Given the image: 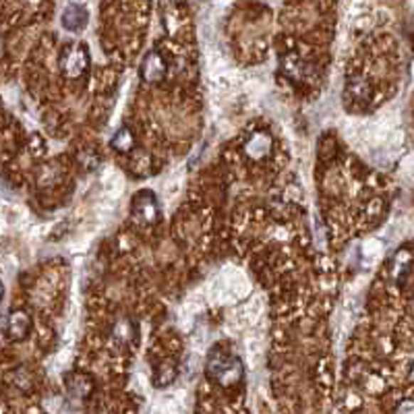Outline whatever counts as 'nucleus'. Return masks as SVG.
<instances>
[{
  "label": "nucleus",
  "instance_id": "nucleus-1",
  "mask_svg": "<svg viewBox=\"0 0 414 414\" xmlns=\"http://www.w3.org/2000/svg\"><path fill=\"white\" fill-rule=\"evenodd\" d=\"M207 379L222 386V388H232L236 383L243 381L245 377V368H243V363L222 348H216L209 359H207Z\"/></svg>",
  "mask_w": 414,
  "mask_h": 414
},
{
  "label": "nucleus",
  "instance_id": "nucleus-2",
  "mask_svg": "<svg viewBox=\"0 0 414 414\" xmlns=\"http://www.w3.org/2000/svg\"><path fill=\"white\" fill-rule=\"evenodd\" d=\"M87 63H90V58H87V52H85V48L83 46L69 48V50L63 54V60H60L63 73H65L67 77H70V79L81 77V73H85V69H87Z\"/></svg>",
  "mask_w": 414,
  "mask_h": 414
},
{
  "label": "nucleus",
  "instance_id": "nucleus-3",
  "mask_svg": "<svg viewBox=\"0 0 414 414\" xmlns=\"http://www.w3.org/2000/svg\"><path fill=\"white\" fill-rule=\"evenodd\" d=\"M133 216L137 218L139 222H143V224H154L158 220L160 211H158V203H156L152 193L143 191V193H139L137 197H135V201H133Z\"/></svg>",
  "mask_w": 414,
  "mask_h": 414
},
{
  "label": "nucleus",
  "instance_id": "nucleus-4",
  "mask_svg": "<svg viewBox=\"0 0 414 414\" xmlns=\"http://www.w3.org/2000/svg\"><path fill=\"white\" fill-rule=\"evenodd\" d=\"M164 75H166V60L161 58L160 52H149L141 65V79L147 83H160Z\"/></svg>",
  "mask_w": 414,
  "mask_h": 414
},
{
  "label": "nucleus",
  "instance_id": "nucleus-5",
  "mask_svg": "<svg viewBox=\"0 0 414 414\" xmlns=\"http://www.w3.org/2000/svg\"><path fill=\"white\" fill-rule=\"evenodd\" d=\"M270 152H272V137L267 133H255L245 145V154L251 160H263V158L270 156Z\"/></svg>",
  "mask_w": 414,
  "mask_h": 414
},
{
  "label": "nucleus",
  "instance_id": "nucleus-6",
  "mask_svg": "<svg viewBox=\"0 0 414 414\" xmlns=\"http://www.w3.org/2000/svg\"><path fill=\"white\" fill-rule=\"evenodd\" d=\"M63 25L69 31H81L87 25V9L81 4H69L63 15Z\"/></svg>",
  "mask_w": 414,
  "mask_h": 414
},
{
  "label": "nucleus",
  "instance_id": "nucleus-7",
  "mask_svg": "<svg viewBox=\"0 0 414 414\" xmlns=\"http://www.w3.org/2000/svg\"><path fill=\"white\" fill-rule=\"evenodd\" d=\"M137 338V327L131 319H120L112 329V342L120 346L131 344Z\"/></svg>",
  "mask_w": 414,
  "mask_h": 414
},
{
  "label": "nucleus",
  "instance_id": "nucleus-8",
  "mask_svg": "<svg viewBox=\"0 0 414 414\" xmlns=\"http://www.w3.org/2000/svg\"><path fill=\"white\" fill-rule=\"evenodd\" d=\"M9 336L15 338V340H21L25 338V334L29 331V317L25 313H13L9 317Z\"/></svg>",
  "mask_w": 414,
  "mask_h": 414
},
{
  "label": "nucleus",
  "instance_id": "nucleus-9",
  "mask_svg": "<svg viewBox=\"0 0 414 414\" xmlns=\"http://www.w3.org/2000/svg\"><path fill=\"white\" fill-rule=\"evenodd\" d=\"M69 383V391L73 396H77V398H87L90 396V391H92V381L85 377V375H70L69 379H67Z\"/></svg>",
  "mask_w": 414,
  "mask_h": 414
},
{
  "label": "nucleus",
  "instance_id": "nucleus-10",
  "mask_svg": "<svg viewBox=\"0 0 414 414\" xmlns=\"http://www.w3.org/2000/svg\"><path fill=\"white\" fill-rule=\"evenodd\" d=\"M110 145H112V149L120 152V154H131V149L135 145V137H133V133L129 129H120Z\"/></svg>",
  "mask_w": 414,
  "mask_h": 414
}]
</instances>
